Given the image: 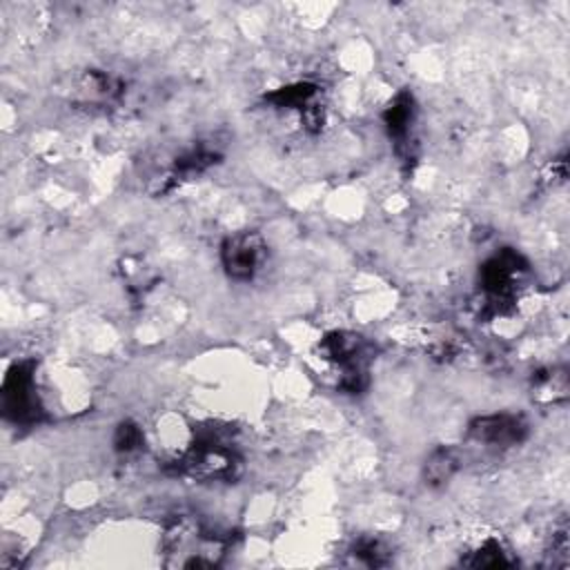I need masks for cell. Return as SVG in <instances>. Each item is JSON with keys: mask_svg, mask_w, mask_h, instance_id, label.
I'll use <instances>...</instances> for the list:
<instances>
[{"mask_svg": "<svg viewBox=\"0 0 570 570\" xmlns=\"http://www.w3.org/2000/svg\"><path fill=\"white\" fill-rule=\"evenodd\" d=\"M227 546V537L205 528L198 519L178 514L163 532V563L167 568H216Z\"/></svg>", "mask_w": 570, "mask_h": 570, "instance_id": "6da1fadb", "label": "cell"}, {"mask_svg": "<svg viewBox=\"0 0 570 570\" xmlns=\"http://www.w3.org/2000/svg\"><path fill=\"white\" fill-rule=\"evenodd\" d=\"M240 468L243 459L236 448L216 432L203 434L178 461V472L203 481H232Z\"/></svg>", "mask_w": 570, "mask_h": 570, "instance_id": "7a4b0ae2", "label": "cell"}, {"mask_svg": "<svg viewBox=\"0 0 570 570\" xmlns=\"http://www.w3.org/2000/svg\"><path fill=\"white\" fill-rule=\"evenodd\" d=\"M321 356L341 372V387L356 394L367 385V363L372 361V345L352 332H332L321 345Z\"/></svg>", "mask_w": 570, "mask_h": 570, "instance_id": "3957f363", "label": "cell"}, {"mask_svg": "<svg viewBox=\"0 0 570 570\" xmlns=\"http://www.w3.org/2000/svg\"><path fill=\"white\" fill-rule=\"evenodd\" d=\"M525 267L528 265L523 256L512 249H501L499 254H494L481 265V272H479L481 289H483L485 303L494 312H503L514 301L517 283L525 272Z\"/></svg>", "mask_w": 570, "mask_h": 570, "instance_id": "277c9868", "label": "cell"}, {"mask_svg": "<svg viewBox=\"0 0 570 570\" xmlns=\"http://www.w3.org/2000/svg\"><path fill=\"white\" fill-rule=\"evenodd\" d=\"M2 412L13 423H36L40 419V403L33 383V361L16 363L2 383Z\"/></svg>", "mask_w": 570, "mask_h": 570, "instance_id": "5b68a950", "label": "cell"}, {"mask_svg": "<svg viewBox=\"0 0 570 570\" xmlns=\"http://www.w3.org/2000/svg\"><path fill=\"white\" fill-rule=\"evenodd\" d=\"M267 256V247L263 238L254 232L232 234L220 245V263L229 278L249 281L261 269Z\"/></svg>", "mask_w": 570, "mask_h": 570, "instance_id": "8992f818", "label": "cell"}, {"mask_svg": "<svg viewBox=\"0 0 570 570\" xmlns=\"http://www.w3.org/2000/svg\"><path fill=\"white\" fill-rule=\"evenodd\" d=\"M468 434L472 441L488 448H512L525 439L528 423L521 414H485L470 421Z\"/></svg>", "mask_w": 570, "mask_h": 570, "instance_id": "52a82bcc", "label": "cell"}, {"mask_svg": "<svg viewBox=\"0 0 570 570\" xmlns=\"http://www.w3.org/2000/svg\"><path fill=\"white\" fill-rule=\"evenodd\" d=\"M459 465H461V459L454 448H436L423 465V479L430 488H439L452 479Z\"/></svg>", "mask_w": 570, "mask_h": 570, "instance_id": "ba28073f", "label": "cell"}, {"mask_svg": "<svg viewBox=\"0 0 570 570\" xmlns=\"http://www.w3.org/2000/svg\"><path fill=\"white\" fill-rule=\"evenodd\" d=\"M412 118H414V102H412V96L407 91L399 94L390 107L385 109L383 114V120H385V127L390 131V136H394L399 140V145L403 140H407L410 136V125H412Z\"/></svg>", "mask_w": 570, "mask_h": 570, "instance_id": "9c48e42d", "label": "cell"}, {"mask_svg": "<svg viewBox=\"0 0 570 570\" xmlns=\"http://www.w3.org/2000/svg\"><path fill=\"white\" fill-rule=\"evenodd\" d=\"M463 566L470 568H505L512 566L514 561L508 557V552L501 548L499 541H483L479 548L468 552V557L461 559Z\"/></svg>", "mask_w": 570, "mask_h": 570, "instance_id": "30bf717a", "label": "cell"}, {"mask_svg": "<svg viewBox=\"0 0 570 570\" xmlns=\"http://www.w3.org/2000/svg\"><path fill=\"white\" fill-rule=\"evenodd\" d=\"M316 94H318L316 85L298 82V85H292V87H281L278 91L269 94L267 100L276 102L278 107H298L303 111L305 107L314 105V96Z\"/></svg>", "mask_w": 570, "mask_h": 570, "instance_id": "8fae6325", "label": "cell"}, {"mask_svg": "<svg viewBox=\"0 0 570 570\" xmlns=\"http://www.w3.org/2000/svg\"><path fill=\"white\" fill-rule=\"evenodd\" d=\"M352 559L354 563H361V566H367V568H381L390 561V552L387 548L376 541V539H361L354 543L352 548Z\"/></svg>", "mask_w": 570, "mask_h": 570, "instance_id": "7c38bea8", "label": "cell"}, {"mask_svg": "<svg viewBox=\"0 0 570 570\" xmlns=\"http://www.w3.org/2000/svg\"><path fill=\"white\" fill-rule=\"evenodd\" d=\"M142 445V432L136 423L131 421H125L116 428V434H114V448L122 454H129L134 450H138Z\"/></svg>", "mask_w": 570, "mask_h": 570, "instance_id": "4fadbf2b", "label": "cell"}]
</instances>
